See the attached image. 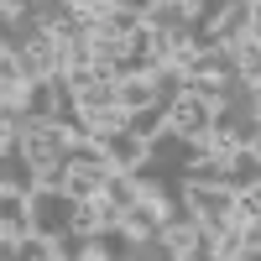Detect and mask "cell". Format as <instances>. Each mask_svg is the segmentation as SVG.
Masks as SVG:
<instances>
[{"mask_svg": "<svg viewBox=\"0 0 261 261\" xmlns=\"http://www.w3.org/2000/svg\"><path fill=\"white\" fill-rule=\"evenodd\" d=\"M162 110H167V130H172V136H183V141L204 136V130H209V120H214V110H209V105L193 94V89H183L178 99H167Z\"/></svg>", "mask_w": 261, "mask_h": 261, "instance_id": "cell-3", "label": "cell"}, {"mask_svg": "<svg viewBox=\"0 0 261 261\" xmlns=\"http://www.w3.org/2000/svg\"><path fill=\"white\" fill-rule=\"evenodd\" d=\"M6 151H16V125L0 120V157H6Z\"/></svg>", "mask_w": 261, "mask_h": 261, "instance_id": "cell-16", "label": "cell"}, {"mask_svg": "<svg viewBox=\"0 0 261 261\" xmlns=\"http://www.w3.org/2000/svg\"><path fill=\"white\" fill-rule=\"evenodd\" d=\"M230 183H193V178H183L178 183V199L193 209V220L199 225H209V230H220L225 220H230Z\"/></svg>", "mask_w": 261, "mask_h": 261, "instance_id": "cell-1", "label": "cell"}, {"mask_svg": "<svg viewBox=\"0 0 261 261\" xmlns=\"http://www.w3.org/2000/svg\"><path fill=\"white\" fill-rule=\"evenodd\" d=\"M225 183H230V188L261 183V146H230V151H225Z\"/></svg>", "mask_w": 261, "mask_h": 261, "instance_id": "cell-6", "label": "cell"}, {"mask_svg": "<svg viewBox=\"0 0 261 261\" xmlns=\"http://www.w3.org/2000/svg\"><path fill=\"white\" fill-rule=\"evenodd\" d=\"M115 105L130 115V110H146V105H157V89H151V79L146 73H125L115 79Z\"/></svg>", "mask_w": 261, "mask_h": 261, "instance_id": "cell-9", "label": "cell"}, {"mask_svg": "<svg viewBox=\"0 0 261 261\" xmlns=\"http://www.w3.org/2000/svg\"><path fill=\"white\" fill-rule=\"evenodd\" d=\"M120 230L130 235V241H141V235H157L162 230V204L157 199H136L120 209Z\"/></svg>", "mask_w": 261, "mask_h": 261, "instance_id": "cell-7", "label": "cell"}, {"mask_svg": "<svg viewBox=\"0 0 261 261\" xmlns=\"http://www.w3.org/2000/svg\"><path fill=\"white\" fill-rule=\"evenodd\" d=\"M21 110H27V115H58L53 79H27V84H21Z\"/></svg>", "mask_w": 261, "mask_h": 261, "instance_id": "cell-10", "label": "cell"}, {"mask_svg": "<svg viewBox=\"0 0 261 261\" xmlns=\"http://www.w3.org/2000/svg\"><path fill=\"white\" fill-rule=\"evenodd\" d=\"M146 27L151 32H193V6L188 0H157L146 11Z\"/></svg>", "mask_w": 261, "mask_h": 261, "instance_id": "cell-8", "label": "cell"}, {"mask_svg": "<svg viewBox=\"0 0 261 261\" xmlns=\"http://www.w3.org/2000/svg\"><path fill=\"white\" fill-rule=\"evenodd\" d=\"M0 261H16V230L0 225Z\"/></svg>", "mask_w": 261, "mask_h": 261, "instance_id": "cell-14", "label": "cell"}, {"mask_svg": "<svg viewBox=\"0 0 261 261\" xmlns=\"http://www.w3.org/2000/svg\"><path fill=\"white\" fill-rule=\"evenodd\" d=\"M146 79H151V89H157V105L178 99V94L188 89V73L178 68V63H151V68H146Z\"/></svg>", "mask_w": 261, "mask_h": 261, "instance_id": "cell-11", "label": "cell"}, {"mask_svg": "<svg viewBox=\"0 0 261 261\" xmlns=\"http://www.w3.org/2000/svg\"><path fill=\"white\" fill-rule=\"evenodd\" d=\"M125 130H130V136H141V141L151 146V141H157L162 130H167V110H162V105H146V110H130V115H125Z\"/></svg>", "mask_w": 261, "mask_h": 261, "instance_id": "cell-12", "label": "cell"}, {"mask_svg": "<svg viewBox=\"0 0 261 261\" xmlns=\"http://www.w3.org/2000/svg\"><path fill=\"white\" fill-rule=\"evenodd\" d=\"M209 32L220 37V42H235V37H246V32H261V0H230Z\"/></svg>", "mask_w": 261, "mask_h": 261, "instance_id": "cell-4", "label": "cell"}, {"mask_svg": "<svg viewBox=\"0 0 261 261\" xmlns=\"http://www.w3.org/2000/svg\"><path fill=\"white\" fill-rule=\"evenodd\" d=\"M99 146H105V162H110V167H125V172H136V167L151 157V146H146L141 136H130L125 125H120V130H110Z\"/></svg>", "mask_w": 261, "mask_h": 261, "instance_id": "cell-5", "label": "cell"}, {"mask_svg": "<svg viewBox=\"0 0 261 261\" xmlns=\"http://www.w3.org/2000/svg\"><path fill=\"white\" fill-rule=\"evenodd\" d=\"M63 183H68V162H63V157H47V162H37V188H47V193H63Z\"/></svg>", "mask_w": 261, "mask_h": 261, "instance_id": "cell-13", "label": "cell"}, {"mask_svg": "<svg viewBox=\"0 0 261 261\" xmlns=\"http://www.w3.org/2000/svg\"><path fill=\"white\" fill-rule=\"evenodd\" d=\"M6 6H21V0H6Z\"/></svg>", "mask_w": 261, "mask_h": 261, "instance_id": "cell-17", "label": "cell"}, {"mask_svg": "<svg viewBox=\"0 0 261 261\" xmlns=\"http://www.w3.org/2000/svg\"><path fill=\"white\" fill-rule=\"evenodd\" d=\"M68 209H73L68 193H47V188L27 193V225L42 230V235H63V230H68Z\"/></svg>", "mask_w": 261, "mask_h": 261, "instance_id": "cell-2", "label": "cell"}, {"mask_svg": "<svg viewBox=\"0 0 261 261\" xmlns=\"http://www.w3.org/2000/svg\"><path fill=\"white\" fill-rule=\"evenodd\" d=\"M115 6H120V11H130V16H141V21H146V11H151V6H157V0H115Z\"/></svg>", "mask_w": 261, "mask_h": 261, "instance_id": "cell-15", "label": "cell"}]
</instances>
